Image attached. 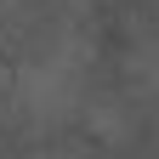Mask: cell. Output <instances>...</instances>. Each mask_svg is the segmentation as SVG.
Instances as JSON below:
<instances>
[{"mask_svg": "<svg viewBox=\"0 0 159 159\" xmlns=\"http://www.w3.org/2000/svg\"><path fill=\"white\" fill-rule=\"evenodd\" d=\"M97 40L80 23H57L46 40L17 63L11 74V102L29 125H63V119L85 102V74H91Z\"/></svg>", "mask_w": 159, "mask_h": 159, "instance_id": "cell-1", "label": "cell"}, {"mask_svg": "<svg viewBox=\"0 0 159 159\" xmlns=\"http://www.w3.org/2000/svg\"><path fill=\"white\" fill-rule=\"evenodd\" d=\"M6 6H11V0H0V11H6Z\"/></svg>", "mask_w": 159, "mask_h": 159, "instance_id": "cell-2", "label": "cell"}]
</instances>
